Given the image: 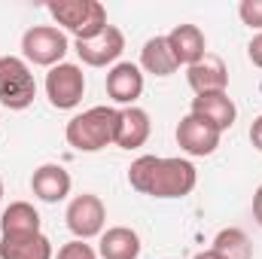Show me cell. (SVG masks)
<instances>
[{
  "label": "cell",
  "instance_id": "24",
  "mask_svg": "<svg viewBox=\"0 0 262 259\" xmlns=\"http://www.w3.org/2000/svg\"><path fill=\"white\" fill-rule=\"evenodd\" d=\"M250 143L262 153V116H256V119H253V125H250Z\"/></svg>",
  "mask_w": 262,
  "mask_h": 259
},
{
  "label": "cell",
  "instance_id": "4",
  "mask_svg": "<svg viewBox=\"0 0 262 259\" xmlns=\"http://www.w3.org/2000/svg\"><path fill=\"white\" fill-rule=\"evenodd\" d=\"M37 98V79L31 64L18 55H0V104L9 110H28Z\"/></svg>",
  "mask_w": 262,
  "mask_h": 259
},
{
  "label": "cell",
  "instance_id": "17",
  "mask_svg": "<svg viewBox=\"0 0 262 259\" xmlns=\"http://www.w3.org/2000/svg\"><path fill=\"white\" fill-rule=\"evenodd\" d=\"M0 259H55V250L52 241L37 232L21 238H0Z\"/></svg>",
  "mask_w": 262,
  "mask_h": 259
},
{
  "label": "cell",
  "instance_id": "26",
  "mask_svg": "<svg viewBox=\"0 0 262 259\" xmlns=\"http://www.w3.org/2000/svg\"><path fill=\"white\" fill-rule=\"evenodd\" d=\"M192 259H223V256H216L213 250H201V253H195Z\"/></svg>",
  "mask_w": 262,
  "mask_h": 259
},
{
  "label": "cell",
  "instance_id": "13",
  "mask_svg": "<svg viewBox=\"0 0 262 259\" xmlns=\"http://www.w3.org/2000/svg\"><path fill=\"white\" fill-rule=\"evenodd\" d=\"M189 113H195L201 119H207V122H213L220 131H229L235 125V119H238V107H235V101L229 98V92H210V95H195L192 98V110Z\"/></svg>",
  "mask_w": 262,
  "mask_h": 259
},
{
  "label": "cell",
  "instance_id": "19",
  "mask_svg": "<svg viewBox=\"0 0 262 259\" xmlns=\"http://www.w3.org/2000/svg\"><path fill=\"white\" fill-rule=\"evenodd\" d=\"M140 67L152 76H171L177 70V58L168 46V37H149L140 49Z\"/></svg>",
  "mask_w": 262,
  "mask_h": 259
},
{
  "label": "cell",
  "instance_id": "21",
  "mask_svg": "<svg viewBox=\"0 0 262 259\" xmlns=\"http://www.w3.org/2000/svg\"><path fill=\"white\" fill-rule=\"evenodd\" d=\"M238 15L247 28H256L262 34V0H241L238 3Z\"/></svg>",
  "mask_w": 262,
  "mask_h": 259
},
{
  "label": "cell",
  "instance_id": "2",
  "mask_svg": "<svg viewBox=\"0 0 262 259\" xmlns=\"http://www.w3.org/2000/svg\"><path fill=\"white\" fill-rule=\"evenodd\" d=\"M116 107H92L79 116H73L64 128L67 143L76 149V153H101L104 146L113 143V134H116Z\"/></svg>",
  "mask_w": 262,
  "mask_h": 259
},
{
  "label": "cell",
  "instance_id": "3",
  "mask_svg": "<svg viewBox=\"0 0 262 259\" xmlns=\"http://www.w3.org/2000/svg\"><path fill=\"white\" fill-rule=\"evenodd\" d=\"M46 9L76 40H92L110 25L107 21V9L98 0H52Z\"/></svg>",
  "mask_w": 262,
  "mask_h": 259
},
{
  "label": "cell",
  "instance_id": "1",
  "mask_svg": "<svg viewBox=\"0 0 262 259\" xmlns=\"http://www.w3.org/2000/svg\"><path fill=\"white\" fill-rule=\"evenodd\" d=\"M128 183L134 192L152 198H186L195 189L198 171L189 159L140 156L128 168Z\"/></svg>",
  "mask_w": 262,
  "mask_h": 259
},
{
  "label": "cell",
  "instance_id": "10",
  "mask_svg": "<svg viewBox=\"0 0 262 259\" xmlns=\"http://www.w3.org/2000/svg\"><path fill=\"white\" fill-rule=\"evenodd\" d=\"M107 95L113 104H122V107H134V101L143 95V73L140 67L131 64V61H119L107 70Z\"/></svg>",
  "mask_w": 262,
  "mask_h": 259
},
{
  "label": "cell",
  "instance_id": "8",
  "mask_svg": "<svg viewBox=\"0 0 262 259\" xmlns=\"http://www.w3.org/2000/svg\"><path fill=\"white\" fill-rule=\"evenodd\" d=\"M125 52V34L116 25H107L92 40H76V55L89 67H110L119 64V55Z\"/></svg>",
  "mask_w": 262,
  "mask_h": 259
},
{
  "label": "cell",
  "instance_id": "12",
  "mask_svg": "<svg viewBox=\"0 0 262 259\" xmlns=\"http://www.w3.org/2000/svg\"><path fill=\"white\" fill-rule=\"evenodd\" d=\"M70 186H73L70 174H67L61 165H55V162L40 165V168L34 171V177H31V189H34V195H37L40 201H46V204L64 201L67 195H70Z\"/></svg>",
  "mask_w": 262,
  "mask_h": 259
},
{
  "label": "cell",
  "instance_id": "27",
  "mask_svg": "<svg viewBox=\"0 0 262 259\" xmlns=\"http://www.w3.org/2000/svg\"><path fill=\"white\" fill-rule=\"evenodd\" d=\"M0 201H3V180H0Z\"/></svg>",
  "mask_w": 262,
  "mask_h": 259
},
{
  "label": "cell",
  "instance_id": "11",
  "mask_svg": "<svg viewBox=\"0 0 262 259\" xmlns=\"http://www.w3.org/2000/svg\"><path fill=\"white\" fill-rule=\"evenodd\" d=\"M149 113L140 110V107H119L116 113V134H113V143L122 146V149H137L149 140Z\"/></svg>",
  "mask_w": 262,
  "mask_h": 259
},
{
  "label": "cell",
  "instance_id": "20",
  "mask_svg": "<svg viewBox=\"0 0 262 259\" xmlns=\"http://www.w3.org/2000/svg\"><path fill=\"white\" fill-rule=\"evenodd\" d=\"M210 250L223 259H253V244H250L247 232L238 229V226H229V229L216 232Z\"/></svg>",
  "mask_w": 262,
  "mask_h": 259
},
{
  "label": "cell",
  "instance_id": "6",
  "mask_svg": "<svg viewBox=\"0 0 262 259\" xmlns=\"http://www.w3.org/2000/svg\"><path fill=\"white\" fill-rule=\"evenodd\" d=\"M85 95V73L79 64L61 61L46 73V98L55 110H73Z\"/></svg>",
  "mask_w": 262,
  "mask_h": 259
},
{
  "label": "cell",
  "instance_id": "5",
  "mask_svg": "<svg viewBox=\"0 0 262 259\" xmlns=\"http://www.w3.org/2000/svg\"><path fill=\"white\" fill-rule=\"evenodd\" d=\"M70 49V40L61 28L55 25H34L25 31L21 37V55L28 64H37V67H52L61 64Z\"/></svg>",
  "mask_w": 262,
  "mask_h": 259
},
{
  "label": "cell",
  "instance_id": "22",
  "mask_svg": "<svg viewBox=\"0 0 262 259\" xmlns=\"http://www.w3.org/2000/svg\"><path fill=\"white\" fill-rule=\"evenodd\" d=\"M55 259H98V253L92 250V244H85V241L73 238V241H67L64 247H58Z\"/></svg>",
  "mask_w": 262,
  "mask_h": 259
},
{
  "label": "cell",
  "instance_id": "14",
  "mask_svg": "<svg viewBox=\"0 0 262 259\" xmlns=\"http://www.w3.org/2000/svg\"><path fill=\"white\" fill-rule=\"evenodd\" d=\"M168 46H171L177 64L186 67H192L195 61H201L207 55V40H204V31L198 25H177L168 34Z\"/></svg>",
  "mask_w": 262,
  "mask_h": 259
},
{
  "label": "cell",
  "instance_id": "9",
  "mask_svg": "<svg viewBox=\"0 0 262 259\" xmlns=\"http://www.w3.org/2000/svg\"><path fill=\"white\" fill-rule=\"evenodd\" d=\"M220 137H223V131L213 122L195 116V113H186L180 119V125H177V143L189 156H210L220 146Z\"/></svg>",
  "mask_w": 262,
  "mask_h": 259
},
{
  "label": "cell",
  "instance_id": "23",
  "mask_svg": "<svg viewBox=\"0 0 262 259\" xmlns=\"http://www.w3.org/2000/svg\"><path fill=\"white\" fill-rule=\"evenodd\" d=\"M247 55H250V61L262 70V34H256V37L247 43Z\"/></svg>",
  "mask_w": 262,
  "mask_h": 259
},
{
  "label": "cell",
  "instance_id": "25",
  "mask_svg": "<svg viewBox=\"0 0 262 259\" xmlns=\"http://www.w3.org/2000/svg\"><path fill=\"white\" fill-rule=\"evenodd\" d=\"M253 220L262 226V183H259V189L253 192Z\"/></svg>",
  "mask_w": 262,
  "mask_h": 259
},
{
  "label": "cell",
  "instance_id": "16",
  "mask_svg": "<svg viewBox=\"0 0 262 259\" xmlns=\"http://www.w3.org/2000/svg\"><path fill=\"white\" fill-rule=\"evenodd\" d=\"M0 232L3 238H21V235H37L40 232V213L28 201H12L0 213Z\"/></svg>",
  "mask_w": 262,
  "mask_h": 259
},
{
  "label": "cell",
  "instance_id": "15",
  "mask_svg": "<svg viewBox=\"0 0 262 259\" xmlns=\"http://www.w3.org/2000/svg\"><path fill=\"white\" fill-rule=\"evenodd\" d=\"M186 79L195 95H210V92H226L229 89V70L216 55H204L201 61L186 67Z\"/></svg>",
  "mask_w": 262,
  "mask_h": 259
},
{
  "label": "cell",
  "instance_id": "18",
  "mask_svg": "<svg viewBox=\"0 0 262 259\" xmlns=\"http://www.w3.org/2000/svg\"><path fill=\"white\" fill-rule=\"evenodd\" d=\"M101 256L104 259H137L140 256V235L128 226H113L101 235Z\"/></svg>",
  "mask_w": 262,
  "mask_h": 259
},
{
  "label": "cell",
  "instance_id": "7",
  "mask_svg": "<svg viewBox=\"0 0 262 259\" xmlns=\"http://www.w3.org/2000/svg\"><path fill=\"white\" fill-rule=\"evenodd\" d=\"M67 229L73 232V238L79 241H89V238H98L104 235V223H107V207L98 195L82 192L76 195L70 204H67Z\"/></svg>",
  "mask_w": 262,
  "mask_h": 259
}]
</instances>
